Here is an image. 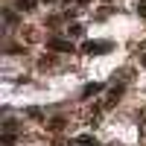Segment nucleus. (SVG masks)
<instances>
[{
  "instance_id": "7",
  "label": "nucleus",
  "mask_w": 146,
  "mask_h": 146,
  "mask_svg": "<svg viewBox=\"0 0 146 146\" xmlns=\"http://www.w3.org/2000/svg\"><path fill=\"white\" fill-rule=\"evenodd\" d=\"M27 114H29L32 120H41V117H44V114H41V108H27Z\"/></svg>"
},
{
  "instance_id": "4",
  "label": "nucleus",
  "mask_w": 146,
  "mask_h": 146,
  "mask_svg": "<svg viewBox=\"0 0 146 146\" xmlns=\"http://www.w3.org/2000/svg\"><path fill=\"white\" fill-rule=\"evenodd\" d=\"M73 146H96V140H94L91 135H79L76 140H73Z\"/></svg>"
},
{
  "instance_id": "2",
  "label": "nucleus",
  "mask_w": 146,
  "mask_h": 146,
  "mask_svg": "<svg viewBox=\"0 0 146 146\" xmlns=\"http://www.w3.org/2000/svg\"><path fill=\"white\" fill-rule=\"evenodd\" d=\"M47 47H50V50H58V53H73V44L64 41V38H50Z\"/></svg>"
},
{
  "instance_id": "5",
  "label": "nucleus",
  "mask_w": 146,
  "mask_h": 146,
  "mask_svg": "<svg viewBox=\"0 0 146 146\" xmlns=\"http://www.w3.org/2000/svg\"><path fill=\"white\" fill-rule=\"evenodd\" d=\"M62 129H64V120L62 117H53L50 120V131H62Z\"/></svg>"
},
{
  "instance_id": "1",
  "label": "nucleus",
  "mask_w": 146,
  "mask_h": 146,
  "mask_svg": "<svg viewBox=\"0 0 146 146\" xmlns=\"http://www.w3.org/2000/svg\"><path fill=\"white\" fill-rule=\"evenodd\" d=\"M82 50L88 53V56H100V53H105V50H111V41H85Z\"/></svg>"
},
{
  "instance_id": "3",
  "label": "nucleus",
  "mask_w": 146,
  "mask_h": 146,
  "mask_svg": "<svg viewBox=\"0 0 146 146\" xmlns=\"http://www.w3.org/2000/svg\"><path fill=\"white\" fill-rule=\"evenodd\" d=\"M100 91H102V85H100V82H88V85H85V88H82V96H85V100H88V96L100 94Z\"/></svg>"
},
{
  "instance_id": "9",
  "label": "nucleus",
  "mask_w": 146,
  "mask_h": 146,
  "mask_svg": "<svg viewBox=\"0 0 146 146\" xmlns=\"http://www.w3.org/2000/svg\"><path fill=\"white\" fill-rule=\"evenodd\" d=\"M137 15L146 18V0H137Z\"/></svg>"
},
{
  "instance_id": "11",
  "label": "nucleus",
  "mask_w": 146,
  "mask_h": 146,
  "mask_svg": "<svg viewBox=\"0 0 146 146\" xmlns=\"http://www.w3.org/2000/svg\"><path fill=\"white\" fill-rule=\"evenodd\" d=\"M143 67H146V56H143Z\"/></svg>"
},
{
  "instance_id": "10",
  "label": "nucleus",
  "mask_w": 146,
  "mask_h": 146,
  "mask_svg": "<svg viewBox=\"0 0 146 146\" xmlns=\"http://www.w3.org/2000/svg\"><path fill=\"white\" fill-rule=\"evenodd\" d=\"M76 3H91V0H76Z\"/></svg>"
},
{
  "instance_id": "6",
  "label": "nucleus",
  "mask_w": 146,
  "mask_h": 146,
  "mask_svg": "<svg viewBox=\"0 0 146 146\" xmlns=\"http://www.w3.org/2000/svg\"><path fill=\"white\" fill-rule=\"evenodd\" d=\"M18 9H21V12H29V9H35V0H18Z\"/></svg>"
},
{
  "instance_id": "8",
  "label": "nucleus",
  "mask_w": 146,
  "mask_h": 146,
  "mask_svg": "<svg viewBox=\"0 0 146 146\" xmlns=\"http://www.w3.org/2000/svg\"><path fill=\"white\" fill-rule=\"evenodd\" d=\"M0 140H3V146H12V143H15V135H9V131H6V135L0 137Z\"/></svg>"
}]
</instances>
